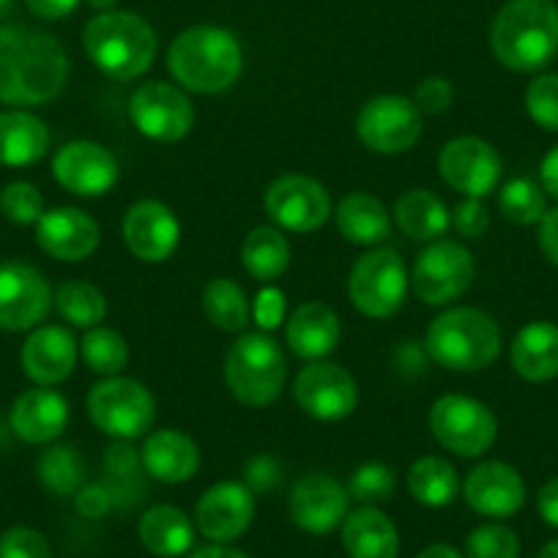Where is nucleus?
<instances>
[{"label":"nucleus","mask_w":558,"mask_h":558,"mask_svg":"<svg viewBox=\"0 0 558 558\" xmlns=\"http://www.w3.org/2000/svg\"><path fill=\"white\" fill-rule=\"evenodd\" d=\"M69 80V58L61 41L31 25L0 28V105H50Z\"/></svg>","instance_id":"f257e3e1"},{"label":"nucleus","mask_w":558,"mask_h":558,"mask_svg":"<svg viewBox=\"0 0 558 558\" xmlns=\"http://www.w3.org/2000/svg\"><path fill=\"white\" fill-rule=\"evenodd\" d=\"M490 50L512 72H539L558 52V7L553 0H507L490 25Z\"/></svg>","instance_id":"f03ea898"},{"label":"nucleus","mask_w":558,"mask_h":558,"mask_svg":"<svg viewBox=\"0 0 558 558\" xmlns=\"http://www.w3.org/2000/svg\"><path fill=\"white\" fill-rule=\"evenodd\" d=\"M168 69L179 85L192 94H222L233 88L244 69L239 39L219 25H195L173 39Z\"/></svg>","instance_id":"7ed1b4c3"},{"label":"nucleus","mask_w":558,"mask_h":558,"mask_svg":"<svg viewBox=\"0 0 558 558\" xmlns=\"http://www.w3.org/2000/svg\"><path fill=\"white\" fill-rule=\"evenodd\" d=\"M85 56L105 77L129 83L151 69L157 58V31L134 12H101L83 31Z\"/></svg>","instance_id":"20e7f679"},{"label":"nucleus","mask_w":558,"mask_h":558,"mask_svg":"<svg viewBox=\"0 0 558 558\" xmlns=\"http://www.w3.org/2000/svg\"><path fill=\"white\" fill-rule=\"evenodd\" d=\"M425 348L438 367L480 373L501 353V329L485 310L452 307L427 326Z\"/></svg>","instance_id":"39448f33"},{"label":"nucleus","mask_w":558,"mask_h":558,"mask_svg":"<svg viewBox=\"0 0 558 558\" xmlns=\"http://www.w3.org/2000/svg\"><path fill=\"white\" fill-rule=\"evenodd\" d=\"M286 375V356L266 331L241 335L225 359V384L241 405H271L282 395Z\"/></svg>","instance_id":"423d86ee"},{"label":"nucleus","mask_w":558,"mask_h":558,"mask_svg":"<svg viewBox=\"0 0 558 558\" xmlns=\"http://www.w3.org/2000/svg\"><path fill=\"white\" fill-rule=\"evenodd\" d=\"M88 416L105 436L137 441L154 427L157 400L140 380L112 375L88 391Z\"/></svg>","instance_id":"0eeeda50"},{"label":"nucleus","mask_w":558,"mask_h":558,"mask_svg":"<svg viewBox=\"0 0 558 558\" xmlns=\"http://www.w3.org/2000/svg\"><path fill=\"white\" fill-rule=\"evenodd\" d=\"M408 288L411 279L405 260L389 246H375L359 257L348 277V296L353 307L373 320L391 318L405 304Z\"/></svg>","instance_id":"6e6552de"},{"label":"nucleus","mask_w":558,"mask_h":558,"mask_svg":"<svg viewBox=\"0 0 558 558\" xmlns=\"http://www.w3.org/2000/svg\"><path fill=\"white\" fill-rule=\"evenodd\" d=\"M433 438L458 458H480L496 444L498 422L485 402L465 395H444L427 413Z\"/></svg>","instance_id":"1a4fd4ad"},{"label":"nucleus","mask_w":558,"mask_h":558,"mask_svg":"<svg viewBox=\"0 0 558 558\" xmlns=\"http://www.w3.org/2000/svg\"><path fill=\"white\" fill-rule=\"evenodd\" d=\"M474 274V257L460 241L438 239L430 241L413 260L411 291L422 304L444 307L469 291Z\"/></svg>","instance_id":"9d476101"},{"label":"nucleus","mask_w":558,"mask_h":558,"mask_svg":"<svg viewBox=\"0 0 558 558\" xmlns=\"http://www.w3.org/2000/svg\"><path fill=\"white\" fill-rule=\"evenodd\" d=\"M422 129L425 123H422L418 107L397 94L375 96L359 110L356 118V134L362 146L386 157L411 151L422 137Z\"/></svg>","instance_id":"9b49d317"},{"label":"nucleus","mask_w":558,"mask_h":558,"mask_svg":"<svg viewBox=\"0 0 558 558\" xmlns=\"http://www.w3.org/2000/svg\"><path fill=\"white\" fill-rule=\"evenodd\" d=\"M129 118L143 137L154 143H179L195 126V107L181 88L151 80L132 94Z\"/></svg>","instance_id":"f8f14e48"},{"label":"nucleus","mask_w":558,"mask_h":558,"mask_svg":"<svg viewBox=\"0 0 558 558\" xmlns=\"http://www.w3.org/2000/svg\"><path fill=\"white\" fill-rule=\"evenodd\" d=\"M266 214L279 230L291 233H315L331 217V197L320 181L302 173L279 175L268 184Z\"/></svg>","instance_id":"ddd939ff"},{"label":"nucleus","mask_w":558,"mask_h":558,"mask_svg":"<svg viewBox=\"0 0 558 558\" xmlns=\"http://www.w3.org/2000/svg\"><path fill=\"white\" fill-rule=\"evenodd\" d=\"M52 307L45 274L23 260L0 263V329L34 331Z\"/></svg>","instance_id":"4468645a"},{"label":"nucleus","mask_w":558,"mask_h":558,"mask_svg":"<svg viewBox=\"0 0 558 558\" xmlns=\"http://www.w3.org/2000/svg\"><path fill=\"white\" fill-rule=\"evenodd\" d=\"M438 170H441V179L454 192L482 201L490 192H496L504 173V165L498 151L487 140L474 137V134H463V137L449 140L447 146L441 148Z\"/></svg>","instance_id":"2eb2a0df"},{"label":"nucleus","mask_w":558,"mask_h":558,"mask_svg":"<svg viewBox=\"0 0 558 558\" xmlns=\"http://www.w3.org/2000/svg\"><path fill=\"white\" fill-rule=\"evenodd\" d=\"M293 400L318 422H340L356 411L359 386L340 364L313 362L293 380Z\"/></svg>","instance_id":"dca6fc26"},{"label":"nucleus","mask_w":558,"mask_h":558,"mask_svg":"<svg viewBox=\"0 0 558 558\" xmlns=\"http://www.w3.org/2000/svg\"><path fill=\"white\" fill-rule=\"evenodd\" d=\"M118 159L94 140H72L52 157V179L77 197H101L118 184Z\"/></svg>","instance_id":"f3484780"},{"label":"nucleus","mask_w":558,"mask_h":558,"mask_svg":"<svg viewBox=\"0 0 558 558\" xmlns=\"http://www.w3.org/2000/svg\"><path fill=\"white\" fill-rule=\"evenodd\" d=\"M126 250L143 263H165L181 241V222L162 201H137L121 222Z\"/></svg>","instance_id":"a211bd4d"},{"label":"nucleus","mask_w":558,"mask_h":558,"mask_svg":"<svg viewBox=\"0 0 558 558\" xmlns=\"http://www.w3.org/2000/svg\"><path fill=\"white\" fill-rule=\"evenodd\" d=\"M348 487L331 474H307L293 485L288 509L291 520L307 534H329L348 518Z\"/></svg>","instance_id":"6ab92c4d"},{"label":"nucleus","mask_w":558,"mask_h":558,"mask_svg":"<svg viewBox=\"0 0 558 558\" xmlns=\"http://www.w3.org/2000/svg\"><path fill=\"white\" fill-rule=\"evenodd\" d=\"M255 518V493L241 482H217L195 507V525L208 542H233Z\"/></svg>","instance_id":"aec40b11"},{"label":"nucleus","mask_w":558,"mask_h":558,"mask_svg":"<svg viewBox=\"0 0 558 558\" xmlns=\"http://www.w3.org/2000/svg\"><path fill=\"white\" fill-rule=\"evenodd\" d=\"M101 230L90 214L83 208L61 206L41 214L36 222V244L61 263H83L99 250Z\"/></svg>","instance_id":"412c9836"},{"label":"nucleus","mask_w":558,"mask_h":558,"mask_svg":"<svg viewBox=\"0 0 558 558\" xmlns=\"http://www.w3.org/2000/svg\"><path fill=\"white\" fill-rule=\"evenodd\" d=\"M465 504L485 518H512L525 504V482L509 463L487 460L469 471L463 485Z\"/></svg>","instance_id":"4be33fe9"},{"label":"nucleus","mask_w":558,"mask_h":558,"mask_svg":"<svg viewBox=\"0 0 558 558\" xmlns=\"http://www.w3.org/2000/svg\"><path fill=\"white\" fill-rule=\"evenodd\" d=\"M80 356V342L63 326H36L25 340L20 362L23 373L36 386H58L74 373Z\"/></svg>","instance_id":"5701e85b"},{"label":"nucleus","mask_w":558,"mask_h":558,"mask_svg":"<svg viewBox=\"0 0 558 558\" xmlns=\"http://www.w3.org/2000/svg\"><path fill=\"white\" fill-rule=\"evenodd\" d=\"M12 433L25 444H52L63 436L69 425V402L50 386H36L23 391L9 411Z\"/></svg>","instance_id":"b1692460"},{"label":"nucleus","mask_w":558,"mask_h":558,"mask_svg":"<svg viewBox=\"0 0 558 558\" xmlns=\"http://www.w3.org/2000/svg\"><path fill=\"white\" fill-rule=\"evenodd\" d=\"M140 463L157 482L181 485V482H190L201 469V449L186 433L157 430L140 449Z\"/></svg>","instance_id":"393cba45"},{"label":"nucleus","mask_w":558,"mask_h":558,"mask_svg":"<svg viewBox=\"0 0 558 558\" xmlns=\"http://www.w3.org/2000/svg\"><path fill=\"white\" fill-rule=\"evenodd\" d=\"M342 337L340 315L324 302H307L293 310L291 320L286 324V340L299 359L320 362L337 351Z\"/></svg>","instance_id":"a878e982"},{"label":"nucleus","mask_w":558,"mask_h":558,"mask_svg":"<svg viewBox=\"0 0 558 558\" xmlns=\"http://www.w3.org/2000/svg\"><path fill=\"white\" fill-rule=\"evenodd\" d=\"M50 129L28 110L0 112V165L3 168H28L50 151Z\"/></svg>","instance_id":"bb28decb"},{"label":"nucleus","mask_w":558,"mask_h":558,"mask_svg":"<svg viewBox=\"0 0 558 558\" xmlns=\"http://www.w3.org/2000/svg\"><path fill=\"white\" fill-rule=\"evenodd\" d=\"M512 367L520 378L531 384H545L558 378V326L550 320H534L514 335Z\"/></svg>","instance_id":"cd10ccee"},{"label":"nucleus","mask_w":558,"mask_h":558,"mask_svg":"<svg viewBox=\"0 0 558 558\" xmlns=\"http://www.w3.org/2000/svg\"><path fill=\"white\" fill-rule=\"evenodd\" d=\"M342 547L351 558H397L400 534L389 514L362 507L342 520Z\"/></svg>","instance_id":"c85d7f7f"},{"label":"nucleus","mask_w":558,"mask_h":558,"mask_svg":"<svg viewBox=\"0 0 558 558\" xmlns=\"http://www.w3.org/2000/svg\"><path fill=\"white\" fill-rule=\"evenodd\" d=\"M143 547L159 558H179L195 545V525L181 507L173 504H157L143 512L137 525Z\"/></svg>","instance_id":"c756f323"},{"label":"nucleus","mask_w":558,"mask_h":558,"mask_svg":"<svg viewBox=\"0 0 558 558\" xmlns=\"http://www.w3.org/2000/svg\"><path fill=\"white\" fill-rule=\"evenodd\" d=\"M337 230L345 241L359 246H380L391 233V219L384 203L367 192H351L337 203Z\"/></svg>","instance_id":"7c9ffc66"},{"label":"nucleus","mask_w":558,"mask_h":558,"mask_svg":"<svg viewBox=\"0 0 558 558\" xmlns=\"http://www.w3.org/2000/svg\"><path fill=\"white\" fill-rule=\"evenodd\" d=\"M397 228L411 241H438L452 228V211L430 190H411L395 206Z\"/></svg>","instance_id":"2f4dec72"},{"label":"nucleus","mask_w":558,"mask_h":558,"mask_svg":"<svg viewBox=\"0 0 558 558\" xmlns=\"http://www.w3.org/2000/svg\"><path fill=\"white\" fill-rule=\"evenodd\" d=\"M241 263L252 279L274 282L291 266V244L279 228L260 225V228L250 230L241 244Z\"/></svg>","instance_id":"473e14b6"},{"label":"nucleus","mask_w":558,"mask_h":558,"mask_svg":"<svg viewBox=\"0 0 558 558\" xmlns=\"http://www.w3.org/2000/svg\"><path fill=\"white\" fill-rule=\"evenodd\" d=\"M408 490L416 498L422 507L441 509L458 498L460 480L458 471L449 460L436 458V454H425L408 469Z\"/></svg>","instance_id":"72a5a7b5"},{"label":"nucleus","mask_w":558,"mask_h":558,"mask_svg":"<svg viewBox=\"0 0 558 558\" xmlns=\"http://www.w3.org/2000/svg\"><path fill=\"white\" fill-rule=\"evenodd\" d=\"M203 313H206L208 324H214L222 331H230V335H241L252 320L250 299L228 277L211 279L203 288Z\"/></svg>","instance_id":"f704fd0d"},{"label":"nucleus","mask_w":558,"mask_h":558,"mask_svg":"<svg viewBox=\"0 0 558 558\" xmlns=\"http://www.w3.org/2000/svg\"><path fill=\"white\" fill-rule=\"evenodd\" d=\"M52 304L61 313V318L77 329H94L107 315L105 293L90 282H83V279L63 282L52 296Z\"/></svg>","instance_id":"c9c22d12"},{"label":"nucleus","mask_w":558,"mask_h":558,"mask_svg":"<svg viewBox=\"0 0 558 558\" xmlns=\"http://www.w3.org/2000/svg\"><path fill=\"white\" fill-rule=\"evenodd\" d=\"M36 471H39V482L45 485V490L52 496H77V490L83 487V460L66 444L47 449L39 458Z\"/></svg>","instance_id":"e433bc0d"},{"label":"nucleus","mask_w":558,"mask_h":558,"mask_svg":"<svg viewBox=\"0 0 558 558\" xmlns=\"http://www.w3.org/2000/svg\"><path fill=\"white\" fill-rule=\"evenodd\" d=\"M498 208H501L504 219H509L512 225H523V228L539 225L547 211L545 190L531 179H512L498 192Z\"/></svg>","instance_id":"4c0bfd02"},{"label":"nucleus","mask_w":558,"mask_h":558,"mask_svg":"<svg viewBox=\"0 0 558 558\" xmlns=\"http://www.w3.org/2000/svg\"><path fill=\"white\" fill-rule=\"evenodd\" d=\"M83 351L85 364L94 369L96 375H105V378H112V375H121V369L126 367L129 362V345L116 329H107V326H94L88 329V335L83 337Z\"/></svg>","instance_id":"58836bf2"},{"label":"nucleus","mask_w":558,"mask_h":558,"mask_svg":"<svg viewBox=\"0 0 558 558\" xmlns=\"http://www.w3.org/2000/svg\"><path fill=\"white\" fill-rule=\"evenodd\" d=\"M0 214L12 225H36L45 214V197L31 181H12L0 190Z\"/></svg>","instance_id":"ea45409f"},{"label":"nucleus","mask_w":558,"mask_h":558,"mask_svg":"<svg viewBox=\"0 0 558 558\" xmlns=\"http://www.w3.org/2000/svg\"><path fill=\"white\" fill-rule=\"evenodd\" d=\"M395 487H397V476L389 465L364 463L359 465V469L351 474V480H348V496L362 501L364 507H369V504L389 501Z\"/></svg>","instance_id":"a19ab883"},{"label":"nucleus","mask_w":558,"mask_h":558,"mask_svg":"<svg viewBox=\"0 0 558 558\" xmlns=\"http://www.w3.org/2000/svg\"><path fill=\"white\" fill-rule=\"evenodd\" d=\"M469 558H518L520 539L512 529L501 523H485L474 529L465 539Z\"/></svg>","instance_id":"79ce46f5"},{"label":"nucleus","mask_w":558,"mask_h":558,"mask_svg":"<svg viewBox=\"0 0 558 558\" xmlns=\"http://www.w3.org/2000/svg\"><path fill=\"white\" fill-rule=\"evenodd\" d=\"M525 110L536 126L558 132V74H539L525 88Z\"/></svg>","instance_id":"37998d69"},{"label":"nucleus","mask_w":558,"mask_h":558,"mask_svg":"<svg viewBox=\"0 0 558 558\" xmlns=\"http://www.w3.org/2000/svg\"><path fill=\"white\" fill-rule=\"evenodd\" d=\"M0 558H52V550L45 534L28 525H14L0 534Z\"/></svg>","instance_id":"c03bdc74"},{"label":"nucleus","mask_w":558,"mask_h":558,"mask_svg":"<svg viewBox=\"0 0 558 558\" xmlns=\"http://www.w3.org/2000/svg\"><path fill=\"white\" fill-rule=\"evenodd\" d=\"M454 88L447 77H427L418 83L416 94H413V105L418 107V112L425 116H441L452 107Z\"/></svg>","instance_id":"a18cd8bd"},{"label":"nucleus","mask_w":558,"mask_h":558,"mask_svg":"<svg viewBox=\"0 0 558 558\" xmlns=\"http://www.w3.org/2000/svg\"><path fill=\"white\" fill-rule=\"evenodd\" d=\"M452 225L463 239H480L490 228V211L482 201L476 197H465L463 203H458L452 211Z\"/></svg>","instance_id":"49530a36"},{"label":"nucleus","mask_w":558,"mask_h":558,"mask_svg":"<svg viewBox=\"0 0 558 558\" xmlns=\"http://www.w3.org/2000/svg\"><path fill=\"white\" fill-rule=\"evenodd\" d=\"M252 318L263 331H274L286 320V293L279 288L266 286L257 291L255 304H252Z\"/></svg>","instance_id":"de8ad7c7"},{"label":"nucleus","mask_w":558,"mask_h":558,"mask_svg":"<svg viewBox=\"0 0 558 558\" xmlns=\"http://www.w3.org/2000/svg\"><path fill=\"white\" fill-rule=\"evenodd\" d=\"M246 482H250V490L252 493H268L274 490V487L279 485V465L277 460L266 458V454H260V458L250 460V465H246Z\"/></svg>","instance_id":"09e8293b"},{"label":"nucleus","mask_w":558,"mask_h":558,"mask_svg":"<svg viewBox=\"0 0 558 558\" xmlns=\"http://www.w3.org/2000/svg\"><path fill=\"white\" fill-rule=\"evenodd\" d=\"M536 239H539L542 255H545L553 266H558V208L545 211V217L539 219V233H536Z\"/></svg>","instance_id":"8fccbe9b"},{"label":"nucleus","mask_w":558,"mask_h":558,"mask_svg":"<svg viewBox=\"0 0 558 558\" xmlns=\"http://www.w3.org/2000/svg\"><path fill=\"white\" fill-rule=\"evenodd\" d=\"M25 7H28L31 14H36L39 20L56 23V20L69 17V14L80 7V0H25Z\"/></svg>","instance_id":"3c124183"},{"label":"nucleus","mask_w":558,"mask_h":558,"mask_svg":"<svg viewBox=\"0 0 558 558\" xmlns=\"http://www.w3.org/2000/svg\"><path fill=\"white\" fill-rule=\"evenodd\" d=\"M74 504H77V512L85 514V518H99L110 507V498H107V493L101 487L88 485L80 487L77 496H74Z\"/></svg>","instance_id":"603ef678"},{"label":"nucleus","mask_w":558,"mask_h":558,"mask_svg":"<svg viewBox=\"0 0 558 558\" xmlns=\"http://www.w3.org/2000/svg\"><path fill=\"white\" fill-rule=\"evenodd\" d=\"M536 509L547 525L558 529V476L542 487L539 496H536Z\"/></svg>","instance_id":"864d4df0"},{"label":"nucleus","mask_w":558,"mask_h":558,"mask_svg":"<svg viewBox=\"0 0 558 558\" xmlns=\"http://www.w3.org/2000/svg\"><path fill=\"white\" fill-rule=\"evenodd\" d=\"M539 181H542V190L558 201V146H553L550 151L545 154V159H542Z\"/></svg>","instance_id":"5fc2aeb1"},{"label":"nucleus","mask_w":558,"mask_h":558,"mask_svg":"<svg viewBox=\"0 0 558 558\" xmlns=\"http://www.w3.org/2000/svg\"><path fill=\"white\" fill-rule=\"evenodd\" d=\"M190 558H250V556H246V553H241V550H235V547L211 542V545L195 547Z\"/></svg>","instance_id":"6e6d98bb"},{"label":"nucleus","mask_w":558,"mask_h":558,"mask_svg":"<svg viewBox=\"0 0 558 558\" xmlns=\"http://www.w3.org/2000/svg\"><path fill=\"white\" fill-rule=\"evenodd\" d=\"M416 558H465V556L460 550H454L452 545H430L418 553Z\"/></svg>","instance_id":"4d7b16f0"},{"label":"nucleus","mask_w":558,"mask_h":558,"mask_svg":"<svg viewBox=\"0 0 558 558\" xmlns=\"http://www.w3.org/2000/svg\"><path fill=\"white\" fill-rule=\"evenodd\" d=\"M88 7L96 9V12H112L118 7V0H88Z\"/></svg>","instance_id":"13d9d810"},{"label":"nucleus","mask_w":558,"mask_h":558,"mask_svg":"<svg viewBox=\"0 0 558 558\" xmlns=\"http://www.w3.org/2000/svg\"><path fill=\"white\" fill-rule=\"evenodd\" d=\"M539 558H558V539L547 542V545H545V547H542Z\"/></svg>","instance_id":"bf43d9fd"},{"label":"nucleus","mask_w":558,"mask_h":558,"mask_svg":"<svg viewBox=\"0 0 558 558\" xmlns=\"http://www.w3.org/2000/svg\"><path fill=\"white\" fill-rule=\"evenodd\" d=\"M12 7H14V0H0V20L7 17L9 12H12Z\"/></svg>","instance_id":"052dcab7"}]
</instances>
